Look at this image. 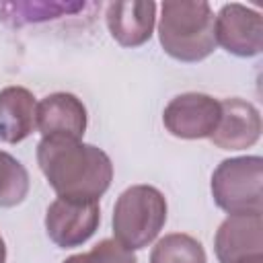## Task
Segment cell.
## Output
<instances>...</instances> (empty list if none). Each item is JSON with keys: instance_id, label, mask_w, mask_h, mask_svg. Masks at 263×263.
<instances>
[{"instance_id": "obj_15", "label": "cell", "mask_w": 263, "mask_h": 263, "mask_svg": "<svg viewBox=\"0 0 263 263\" xmlns=\"http://www.w3.org/2000/svg\"><path fill=\"white\" fill-rule=\"evenodd\" d=\"M4 8L16 10V16L12 18L16 25L18 23H37V21H47L55 18L60 14H68L74 10L84 8V4H60V2H27V4H6Z\"/></svg>"}, {"instance_id": "obj_5", "label": "cell", "mask_w": 263, "mask_h": 263, "mask_svg": "<svg viewBox=\"0 0 263 263\" xmlns=\"http://www.w3.org/2000/svg\"><path fill=\"white\" fill-rule=\"evenodd\" d=\"M99 201L58 197L45 212V230L49 240L60 249H74L84 245L99 228Z\"/></svg>"}, {"instance_id": "obj_14", "label": "cell", "mask_w": 263, "mask_h": 263, "mask_svg": "<svg viewBox=\"0 0 263 263\" xmlns=\"http://www.w3.org/2000/svg\"><path fill=\"white\" fill-rule=\"evenodd\" d=\"M29 173L21 160L0 150V208H14L29 193Z\"/></svg>"}, {"instance_id": "obj_4", "label": "cell", "mask_w": 263, "mask_h": 263, "mask_svg": "<svg viewBox=\"0 0 263 263\" xmlns=\"http://www.w3.org/2000/svg\"><path fill=\"white\" fill-rule=\"evenodd\" d=\"M212 197L220 210L232 214H261L263 158L236 156L222 160L212 173Z\"/></svg>"}, {"instance_id": "obj_3", "label": "cell", "mask_w": 263, "mask_h": 263, "mask_svg": "<svg viewBox=\"0 0 263 263\" xmlns=\"http://www.w3.org/2000/svg\"><path fill=\"white\" fill-rule=\"evenodd\" d=\"M113 238L129 251L148 247L166 222V199L152 185H132L115 201Z\"/></svg>"}, {"instance_id": "obj_18", "label": "cell", "mask_w": 263, "mask_h": 263, "mask_svg": "<svg viewBox=\"0 0 263 263\" xmlns=\"http://www.w3.org/2000/svg\"><path fill=\"white\" fill-rule=\"evenodd\" d=\"M64 263H82V253H78V255H72V257H68Z\"/></svg>"}, {"instance_id": "obj_8", "label": "cell", "mask_w": 263, "mask_h": 263, "mask_svg": "<svg viewBox=\"0 0 263 263\" xmlns=\"http://www.w3.org/2000/svg\"><path fill=\"white\" fill-rule=\"evenodd\" d=\"M261 136L259 109L245 99L220 101V119L210 140L222 150H245L257 144Z\"/></svg>"}, {"instance_id": "obj_6", "label": "cell", "mask_w": 263, "mask_h": 263, "mask_svg": "<svg viewBox=\"0 0 263 263\" xmlns=\"http://www.w3.org/2000/svg\"><path fill=\"white\" fill-rule=\"evenodd\" d=\"M220 119V101L203 92H183L168 101L162 111L166 132L181 140L210 138Z\"/></svg>"}, {"instance_id": "obj_16", "label": "cell", "mask_w": 263, "mask_h": 263, "mask_svg": "<svg viewBox=\"0 0 263 263\" xmlns=\"http://www.w3.org/2000/svg\"><path fill=\"white\" fill-rule=\"evenodd\" d=\"M82 263H138L134 251L119 245L115 238H103L88 253H82Z\"/></svg>"}, {"instance_id": "obj_17", "label": "cell", "mask_w": 263, "mask_h": 263, "mask_svg": "<svg viewBox=\"0 0 263 263\" xmlns=\"http://www.w3.org/2000/svg\"><path fill=\"white\" fill-rule=\"evenodd\" d=\"M6 261V245H4V238L0 236V263Z\"/></svg>"}, {"instance_id": "obj_2", "label": "cell", "mask_w": 263, "mask_h": 263, "mask_svg": "<svg viewBox=\"0 0 263 263\" xmlns=\"http://www.w3.org/2000/svg\"><path fill=\"white\" fill-rule=\"evenodd\" d=\"M216 16L203 0H166L160 6L158 39L179 62H201L216 49Z\"/></svg>"}, {"instance_id": "obj_10", "label": "cell", "mask_w": 263, "mask_h": 263, "mask_svg": "<svg viewBox=\"0 0 263 263\" xmlns=\"http://www.w3.org/2000/svg\"><path fill=\"white\" fill-rule=\"evenodd\" d=\"M37 129L43 138L82 140L86 132V107L72 92H53L37 103Z\"/></svg>"}, {"instance_id": "obj_11", "label": "cell", "mask_w": 263, "mask_h": 263, "mask_svg": "<svg viewBox=\"0 0 263 263\" xmlns=\"http://www.w3.org/2000/svg\"><path fill=\"white\" fill-rule=\"evenodd\" d=\"M107 29L121 47L144 45L154 31L156 4L144 0L111 2L107 6Z\"/></svg>"}, {"instance_id": "obj_7", "label": "cell", "mask_w": 263, "mask_h": 263, "mask_svg": "<svg viewBox=\"0 0 263 263\" xmlns=\"http://www.w3.org/2000/svg\"><path fill=\"white\" fill-rule=\"evenodd\" d=\"M216 43L238 58L259 55L263 49V16L238 2L224 4L216 14Z\"/></svg>"}, {"instance_id": "obj_9", "label": "cell", "mask_w": 263, "mask_h": 263, "mask_svg": "<svg viewBox=\"0 0 263 263\" xmlns=\"http://www.w3.org/2000/svg\"><path fill=\"white\" fill-rule=\"evenodd\" d=\"M214 251L220 263H240L249 257L263 255L261 214L228 216L216 232Z\"/></svg>"}, {"instance_id": "obj_12", "label": "cell", "mask_w": 263, "mask_h": 263, "mask_svg": "<svg viewBox=\"0 0 263 263\" xmlns=\"http://www.w3.org/2000/svg\"><path fill=\"white\" fill-rule=\"evenodd\" d=\"M37 127V101L25 86L0 90V142L18 144Z\"/></svg>"}, {"instance_id": "obj_19", "label": "cell", "mask_w": 263, "mask_h": 263, "mask_svg": "<svg viewBox=\"0 0 263 263\" xmlns=\"http://www.w3.org/2000/svg\"><path fill=\"white\" fill-rule=\"evenodd\" d=\"M240 263H263V255H257V257H249V259H245V261H240Z\"/></svg>"}, {"instance_id": "obj_1", "label": "cell", "mask_w": 263, "mask_h": 263, "mask_svg": "<svg viewBox=\"0 0 263 263\" xmlns=\"http://www.w3.org/2000/svg\"><path fill=\"white\" fill-rule=\"evenodd\" d=\"M37 164L58 197L99 201L113 181L107 152L74 138H41Z\"/></svg>"}, {"instance_id": "obj_13", "label": "cell", "mask_w": 263, "mask_h": 263, "mask_svg": "<svg viewBox=\"0 0 263 263\" xmlns=\"http://www.w3.org/2000/svg\"><path fill=\"white\" fill-rule=\"evenodd\" d=\"M150 263H208V259L197 238L183 232H173L154 245Z\"/></svg>"}]
</instances>
